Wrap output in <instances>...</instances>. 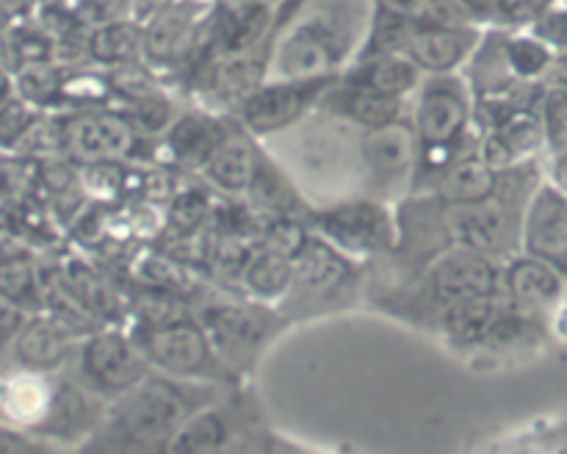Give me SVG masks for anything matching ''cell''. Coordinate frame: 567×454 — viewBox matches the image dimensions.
Instances as JSON below:
<instances>
[{"instance_id":"obj_15","label":"cell","mask_w":567,"mask_h":454,"mask_svg":"<svg viewBox=\"0 0 567 454\" xmlns=\"http://www.w3.org/2000/svg\"><path fill=\"white\" fill-rule=\"evenodd\" d=\"M81 332L50 310H33L14 338V358L28 371H59L70 360Z\"/></svg>"},{"instance_id":"obj_51","label":"cell","mask_w":567,"mask_h":454,"mask_svg":"<svg viewBox=\"0 0 567 454\" xmlns=\"http://www.w3.org/2000/svg\"><path fill=\"white\" fill-rule=\"evenodd\" d=\"M252 3H260V0H216L219 9H241V6H252Z\"/></svg>"},{"instance_id":"obj_38","label":"cell","mask_w":567,"mask_h":454,"mask_svg":"<svg viewBox=\"0 0 567 454\" xmlns=\"http://www.w3.org/2000/svg\"><path fill=\"white\" fill-rule=\"evenodd\" d=\"M37 120V111L20 94H3L0 97V149H14L25 138L28 127Z\"/></svg>"},{"instance_id":"obj_22","label":"cell","mask_w":567,"mask_h":454,"mask_svg":"<svg viewBox=\"0 0 567 454\" xmlns=\"http://www.w3.org/2000/svg\"><path fill=\"white\" fill-rule=\"evenodd\" d=\"M227 131L230 125L214 111H183L164 133V149L175 166L203 172Z\"/></svg>"},{"instance_id":"obj_52","label":"cell","mask_w":567,"mask_h":454,"mask_svg":"<svg viewBox=\"0 0 567 454\" xmlns=\"http://www.w3.org/2000/svg\"><path fill=\"white\" fill-rule=\"evenodd\" d=\"M0 227H3V214H0Z\"/></svg>"},{"instance_id":"obj_10","label":"cell","mask_w":567,"mask_h":454,"mask_svg":"<svg viewBox=\"0 0 567 454\" xmlns=\"http://www.w3.org/2000/svg\"><path fill=\"white\" fill-rule=\"evenodd\" d=\"M358 144L371 194L374 188H380L377 197L388 199L385 188H413L421 147L410 114L382 127L360 131Z\"/></svg>"},{"instance_id":"obj_21","label":"cell","mask_w":567,"mask_h":454,"mask_svg":"<svg viewBox=\"0 0 567 454\" xmlns=\"http://www.w3.org/2000/svg\"><path fill=\"white\" fill-rule=\"evenodd\" d=\"M252 133L236 122L230 125L227 136L221 138L219 147L203 166V177L210 183V188L221 194V197H244L252 183L255 166H258L260 147L252 142Z\"/></svg>"},{"instance_id":"obj_48","label":"cell","mask_w":567,"mask_h":454,"mask_svg":"<svg viewBox=\"0 0 567 454\" xmlns=\"http://www.w3.org/2000/svg\"><path fill=\"white\" fill-rule=\"evenodd\" d=\"M172 0H133V17H136L138 22L147 20L150 14H155V11H161L164 6H169Z\"/></svg>"},{"instance_id":"obj_3","label":"cell","mask_w":567,"mask_h":454,"mask_svg":"<svg viewBox=\"0 0 567 454\" xmlns=\"http://www.w3.org/2000/svg\"><path fill=\"white\" fill-rule=\"evenodd\" d=\"M208 382H186L153 371L136 388L114 399L111 430L125 446L164 448L172 432L203 404L214 402Z\"/></svg>"},{"instance_id":"obj_11","label":"cell","mask_w":567,"mask_h":454,"mask_svg":"<svg viewBox=\"0 0 567 454\" xmlns=\"http://www.w3.org/2000/svg\"><path fill=\"white\" fill-rule=\"evenodd\" d=\"M66 153L75 161H125L138 153L142 133L114 109H83L64 116Z\"/></svg>"},{"instance_id":"obj_20","label":"cell","mask_w":567,"mask_h":454,"mask_svg":"<svg viewBox=\"0 0 567 454\" xmlns=\"http://www.w3.org/2000/svg\"><path fill=\"white\" fill-rule=\"evenodd\" d=\"M280 22V11L271 0L241 6V9H219L214 20V55L247 53V50L271 44Z\"/></svg>"},{"instance_id":"obj_12","label":"cell","mask_w":567,"mask_h":454,"mask_svg":"<svg viewBox=\"0 0 567 454\" xmlns=\"http://www.w3.org/2000/svg\"><path fill=\"white\" fill-rule=\"evenodd\" d=\"M354 277H358V260L310 230L302 247L293 252V286L288 299H297V302L338 299L352 288Z\"/></svg>"},{"instance_id":"obj_13","label":"cell","mask_w":567,"mask_h":454,"mask_svg":"<svg viewBox=\"0 0 567 454\" xmlns=\"http://www.w3.org/2000/svg\"><path fill=\"white\" fill-rule=\"evenodd\" d=\"M485 37V25H419L404 22L399 53L413 59L424 75L463 72Z\"/></svg>"},{"instance_id":"obj_19","label":"cell","mask_w":567,"mask_h":454,"mask_svg":"<svg viewBox=\"0 0 567 454\" xmlns=\"http://www.w3.org/2000/svg\"><path fill=\"white\" fill-rule=\"evenodd\" d=\"M498 188V169H493L480 153V136L465 147L463 153L454 155L441 172L430 180L426 192L441 197L449 205H471L493 197Z\"/></svg>"},{"instance_id":"obj_1","label":"cell","mask_w":567,"mask_h":454,"mask_svg":"<svg viewBox=\"0 0 567 454\" xmlns=\"http://www.w3.org/2000/svg\"><path fill=\"white\" fill-rule=\"evenodd\" d=\"M377 0H288L271 39L269 78L341 75L365 48Z\"/></svg>"},{"instance_id":"obj_45","label":"cell","mask_w":567,"mask_h":454,"mask_svg":"<svg viewBox=\"0 0 567 454\" xmlns=\"http://www.w3.org/2000/svg\"><path fill=\"white\" fill-rule=\"evenodd\" d=\"M546 180L554 183L559 192L567 194V147L557 149V153H548V169Z\"/></svg>"},{"instance_id":"obj_42","label":"cell","mask_w":567,"mask_h":454,"mask_svg":"<svg viewBox=\"0 0 567 454\" xmlns=\"http://www.w3.org/2000/svg\"><path fill=\"white\" fill-rule=\"evenodd\" d=\"M31 186L28 169H22L20 161H9L0 155V203L3 199H20L22 188Z\"/></svg>"},{"instance_id":"obj_26","label":"cell","mask_w":567,"mask_h":454,"mask_svg":"<svg viewBox=\"0 0 567 454\" xmlns=\"http://www.w3.org/2000/svg\"><path fill=\"white\" fill-rule=\"evenodd\" d=\"M244 197H247L264 216H299V219H308L310 214V205L305 203L297 183L288 177L286 166H280L275 158H269L264 149H260L252 183H249Z\"/></svg>"},{"instance_id":"obj_6","label":"cell","mask_w":567,"mask_h":454,"mask_svg":"<svg viewBox=\"0 0 567 454\" xmlns=\"http://www.w3.org/2000/svg\"><path fill=\"white\" fill-rule=\"evenodd\" d=\"M197 319L208 330L210 341H214L216 352L225 360L227 369L238 374V371L249 369L258 360L266 343L275 338L282 316H277L275 305H264L244 297L241 302H236V299H214V302L199 308Z\"/></svg>"},{"instance_id":"obj_50","label":"cell","mask_w":567,"mask_h":454,"mask_svg":"<svg viewBox=\"0 0 567 454\" xmlns=\"http://www.w3.org/2000/svg\"><path fill=\"white\" fill-rule=\"evenodd\" d=\"M554 313H557V319H554V321H557V332L563 338H567V293H565V299L559 302V308L554 310Z\"/></svg>"},{"instance_id":"obj_4","label":"cell","mask_w":567,"mask_h":454,"mask_svg":"<svg viewBox=\"0 0 567 454\" xmlns=\"http://www.w3.org/2000/svg\"><path fill=\"white\" fill-rule=\"evenodd\" d=\"M131 336L136 338L153 371L161 374L186 382H208V385L236 380L197 316L183 313L158 324H138Z\"/></svg>"},{"instance_id":"obj_32","label":"cell","mask_w":567,"mask_h":454,"mask_svg":"<svg viewBox=\"0 0 567 454\" xmlns=\"http://www.w3.org/2000/svg\"><path fill=\"white\" fill-rule=\"evenodd\" d=\"M214 199L205 188L197 186H183L166 199L164 205V230H169L172 236L186 238L194 233H203L210 225V216H214Z\"/></svg>"},{"instance_id":"obj_5","label":"cell","mask_w":567,"mask_h":454,"mask_svg":"<svg viewBox=\"0 0 567 454\" xmlns=\"http://www.w3.org/2000/svg\"><path fill=\"white\" fill-rule=\"evenodd\" d=\"M305 221L310 230L319 233L358 264L396 252L399 210H393L388 199L374 197V194L332 199L321 208H310Z\"/></svg>"},{"instance_id":"obj_28","label":"cell","mask_w":567,"mask_h":454,"mask_svg":"<svg viewBox=\"0 0 567 454\" xmlns=\"http://www.w3.org/2000/svg\"><path fill=\"white\" fill-rule=\"evenodd\" d=\"M236 424H233L230 413L219 404L208 402L199 410H194L166 441L164 452H219V448H230L233 437H236Z\"/></svg>"},{"instance_id":"obj_36","label":"cell","mask_w":567,"mask_h":454,"mask_svg":"<svg viewBox=\"0 0 567 454\" xmlns=\"http://www.w3.org/2000/svg\"><path fill=\"white\" fill-rule=\"evenodd\" d=\"M546 133V153L567 147V81H557L540 92L537 103Z\"/></svg>"},{"instance_id":"obj_30","label":"cell","mask_w":567,"mask_h":454,"mask_svg":"<svg viewBox=\"0 0 567 454\" xmlns=\"http://www.w3.org/2000/svg\"><path fill=\"white\" fill-rule=\"evenodd\" d=\"M61 277L70 286V291L81 299L83 308L94 316V319L114 321L120 319V297L111 288L109 277L103 271L94 269L89 260L66 258L59 264Z\"/></svg>"},{"instance_id":"obj_25","label":"cell","mask_w":567,"mask_h":454,"mask_svg":"<svg viewBox=\"0 0 567 454\" xmlns=\"http://www.w3.org/2000/svg\"><path fill=\"white\" fill-rule=\"evenodd\" d=\"M0 293L25 308L42 310V264L20 236L0 230Z\"/></svg>"},{"instance_id":"obj_47","label":"cell","mask_w":567,"mask_h":454,"mask_svg":"<svg viewBox=\"0 0 567 454\" xmlns=\"http://www.w3.org/2000/svg\"><path fill=\"white\" fill-rule=\"evenodd\" d=\"M33 6H37V0H0V14H6L9 20H14V17L28 14Z\"/></svg>"},{"instance_id":"obj_16","label":"cell","mask_w":567,"mask_h":454,"mask_svg":"<svg viewBox=\"0 0 567 454\" xmlns=\"http://www.w3.org/2000/svg\"><path fill=\"white\" fill-rule=\"evenodd\" d=\"M565 293L567 275L557 266L526 252H515L504 260V297L518 308L548 316L559 308Z\"/></svg>"},{"instance_id":"obj_18","label":"cell","mask_w":567,"mask_h":454,"mask_svg":"<svg viewBox=\"0 0 567 454\" xmlns=\"http://www.w3.org/2000/svg\"><path fill=\"white\" fill-rule=\"evenodd\" d=\"M546 149V133H543L540 111L524 109L504 120L502 125L480 133V153L493 169H509V166L535 161L537 153Z\"/></svg>"},{"instance_id":"obj_14","label":"cell","mask_w":567,"mask_h":454,"mask_svg":"<svg viewBox=\"0 0 567 454\" xmlns=\"http://www.w3.org/2000/svg\"><path fill=\"white\" fill-rule=\"evenodd\" d=\"M520 252L535 255L567 275V194L543 177L520 221Z\"/></svg>"},{"instance_id":"obj_23","label":"cell","mask_w":567,"mask_h":454,"mask_svg":"<svg viewBox=\"0 0 567 454\" xmlns=\"http://www.w3.org/2000/svg\"><path fill=\"white\" fill-rule=\"evenodd\" d=\"M341 78L354 86L369 89V92L385 94V97L413 100L421 81H424V72L404 53H371L358 55L341 72Z\"/></svg>"},{"instance_id":"obj_2","label":"cell","mask_w":567,"mask_h":454,"mask_svg":"<svg viewBox=\"0 0 567 454\" xmlns=\"http://www.w3.org/2000/svg\"><path fill=\"white\" fill-rule=\"evenodd\" d=\"M410 120L421 147L413 188H421L480 133L474 127V89L465 72L424 75L413 94Z\"/></svg>"},{"instance_id":"obj_31","label":"cell","mask_w":567,"mask_h":454,"mask_svg":"<svg viewBox=\"0 0 567 454\" xmlns=\"http://www.w3.org/2000/svg\"><path fill=\"white\" fill-rule=\"evenodd\" d=\"M502 50L509 72L518 81L540 83L554 70V61H557V50L548 48L529 28L526 31H507V28H502Z\"/></svg>"},{"instance_id":"obj_35","label":"cell","mask_w":567,"mask_h":454,"mask_svg":"<svg viewBox=\"0 0 567 454\" xmlns=\"http://www.w3.org/2000/svg\"><path fill=\"white\" fill-rule=\"evenodd\" d=\"M127 180H131V169L122 161H86L78 169V183L94 203H114L125 194Z\"/></svg>"},{"instance_id":"obj_34","label":"cell","mask_w":567,"mask_h":454,"mask_svg":"<svg viewBox=\"0 0 567 454\" xmlns=\"http://www.w3.org/2000/svg\"><path fill=\"white\" fill-rule=\"evenodd\" d=\"M66 72L55 61H39V64L17 66L14 92L25 97L33 109L59 103L61 86H64Z\"/></svg>"},{"instance_id":"obj_24","label":"cell","mask_w":567,"mask_h":454,"mask_svg":"<svg viewBox=\"0 0 567 454\" xmlns=\"http://www.w3.org/2000/svg\"><path fill=\"white\" fill-rule=\"evenodd\" d=\"M504 305H507L504 293L502 297L460 299V302L437 308V327L452 347L465 349V352L482 349L491 330L496 327Z\"/></svg>"},{"instance_id":"obj_37","label":"cell","mask_w":567,"mask_h":454,"mask_svg":"<svg viewBox=\"0 0 567 454\" xmlns=\"http://www.w3.org/2000/svg\"><path fill=\"white\" fill-rule=\"evenodd\" d=\"M6 53L14 55L17 66L39 64V61H55L59 42L44 31L42 25H20L6 39Z\"/></svg>"},{"instance_id":"obj_9","label":"cell","mask_w":567,"mask_h":454,"mask_svg":"<svg viewBox=\"0 0 567 454\" xmlns=\"http://www.w3.org/2000/svg\"><path fill=\"white\" fill-rule=\"evenodd\" d=\"M424 286L435 308L460 302V299L502 297L504 260L463 247V244H452L426 260Z\"/></svg>"},{"instance_id":"obj_7","label":"cell","mask_w":567,"mask_h":454,"mask_svg":"<svg viewBox=\"0 0 567 454\" xmlns=\"http://www.w3.org/2000/svg\"><path fill=\"white\" fill-rule=\"evenodd\" d=\"M338 75L327 78H266L236 109V120L255 138H275L308 122V114L319 111L327 89Z\"/></svg>"},{"instance_id":"obj_33","label":"cell","mask_w":567,"mask_h":454,"mask_svg":"<svg viewBox=\"0 0 567 454\" xmlns=\"http://www.w3.org/2000/svg\"><path fill=\"white\" fill-rule=\"evenodd\" d=\"M114 111L125 116L142 136H164L177 116L175 103L166 97L164 89L144 94V97L120 100V105H114Z\"/></svg>"},{"instance_id":"obj_27","label":"cell","mask_w":567,"mask_h":454,"mask_svg":"<svg viewBox=\"0 0 567 454\" xmlns=\"http://www.w3.org/2000/svg\"><path fill=\"white\" fill-rule=\"evenodd\" d=\"M293 286V258L291 255L280 252V249H271L266 244L258 241L252 258H249L247 269H244L241 288L244 297L255 299V302L264 305H280L286 302L288 293Z\"/></svg>"},{"instance_id":"obj_29","label":"cell","mask_w":567,"mask_h":454,"mask_svg":"<svg viewBox=\"0 0 567 454\" xmlns=\"http://www.w3.org/2000/svg\"><path fill=\"white\" fill-rule=\"evenodd\" d=\"M86 55L94 64L105 66V70L133 64V61H144L142 22L127 17V20H114L105 22V25L89 28Z\"/></svg>"},{"instance_id":"obj_43","label":"cell","mask_w":567,"mask_h":454,"mask_svg":"<svg viewBox=\"0 0 567 454\" xmlns=\"http://www.w3.org/2000/svg\"><path fill=\"white\" fill-rule=\"evenodd\" d=\"M25 319H28V310L20 308L17 302H11L6 293H0V349H3L6 343L14 341L20 327L25 324Z\"/></svg>"},{"instance_id":"obj_17","label":"cell","mask_w":567,"mask_h":454,"mask_svg":"<svg viewBox=\"0 0 567 454\" xmlns=\"http://www.w3.org/2000/svg\"><path fill=\"white\" fill-rule=\"evenodd\" d=\"M319 111L327 116H336L338 122H347L354 125L358 131H371V127H382L388 122H396L402 116L410 114V100L399 97H385V94L369 92L363 86H354V83L343 81L338 75V81L327 89V94L321 97Z\"/></svg>"},{"instance_id":"obj_49","label":"cell","mask_w":567,"mask_h":454,"mask_svg":"<svg viewBox=\"0 0 567 454\" xmlns=\"http://www.w3.org/2000/svg\"><path fill=\"white\" fill-rule=\"evenodd\" d=\"M11 92H14V75H11V72L6 70L3 61H0V97Z\"/></svg>"},{"instance_id":"obj_39","label":"cell","mask_w":567,"mask_h":454,"mask_svg":"<svg viewBox=\"0 0 567 454\" xmlns=\"http://www.w3.org/2000/svg\"><path fill=\"white\" fill-rule=\"evenodd\" d=\"M59 3L70 9L86 28H97L105 25V22L133 17V0H59Z\"/></svg>"},{"instance_id":"obj_41","label":"cell","mask_w":567,"mask_h":454,"mask_svg":"<svg viewBox=\"0 0 567 454\" xmlns=\"http://www.w3.org/2000/svg\"><path fill=\"white\" fill-rule=\"evenodd\" d=\"M532 33L543 39L548 48L554 50H567V6L559 9V6H551L535 25L529 28Z\"/></svg>"},{"instance_id":"obj_44","label":"cell","mask_w":567,"mask_h":454,"mask_svg":"<svg viewBox=\"0 0 567 454\" xmlns=\"http://www.w3.org/2000/svg\"><path fill=\"white\" fill-rule=\"evenodd\" d=\"M39 446L31 437V432L20 430V426H0V452H20V448Z\"/></svg>"},{"instance_id":"obj_40","label":"cell","mask_w":567,"mask_h":454,"mask_svg":"<svg viewBox=\"0 0 567 454\" xmlns=\"http://www.w3.org/2000/svg\"><path fill=\"white\" fill-rule=\"evenodd\" d=\"M551 6H557V0H498L493 25L507 28V31H526V28L535 25Z\"/></svg>"},{"instance_id":"obj_8","label":"cell","mask_w":567,"mask_h":454,"mask_svg":"<svg viewBox=\"0 0 567 454\" xmlns=\"http://www.w3.org/2000/svg\"><path fill=\"white\" fill-rule=\"evenodd\" d=\"M78 365H81L83 385L109 402L153 374V365L144 358L136 338L109 327H97L83 338L78 349Z\"/></svg>"},{"instance_id":"obj_46","label":"cell","mask_w":567,"mask_h":454,"mask_svg":"<svg viewBox=\"0 0 567 454\" xmlns=\"http://www.w3.org/2000/svg\"><path fill=\"white\" fill-rule=\"evenodd\" d=\"M460 3H463V9L468 11L476 25H493V20H496L498 0H460Z\"/></svg>"}]
</instances>
